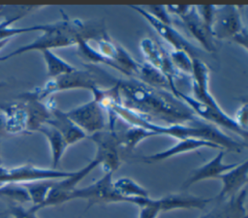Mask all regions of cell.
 Masks as SVG:
<instances>
[{
    "mask_svg": "<svg viewBox=\"0 0 248 218\" xmlns=\"http://www.w3.org/2000/svg\"><path fill=\"white\" fill-rule=\"evenodd\" d=\"M121 105L142 117L166 124H190L201 120L170 91L151 87L134 78L116 80Z\"/></svg>",
    "mask_w": 248,
    "mask_h": 218,
    "instance_id": "1",
    "label": "cell"
},
{
    "mask_svg": "<svg viewBox=\"0 0 248 218\" xmlns=\"http://www.w3.org/2000/svg\"><path fill=\"white\" fill-rule=\"evenodd\" d=\"M96 101L105 109L107 113L113 114L131 126L143 128L151 132L154 136L165 135L175 138L177 140L196 138L205 140L218 145L224 151L241 152L246 148V142H240L230 136L224 134L216 126L199 121L190 124H159L152 122L135 111L124 108L115 98L108 93H102Z\"/></svg>",
    "mask_w": 248,
    "mask_h": 218,
    "instance_id": "2",
    "label": "cell"
},
{
    "mask_svg": "<svg viewBox=\"0 0 248 218\" xmlns=\"http://www.w3.org/2000/svg\"><path fill=\"white\" fill-rule=\"evenodd\" d=\"M63 16L64 17L61 20L43 24V33L38 38L25 46L17 47L7 55L0 57V61L29 51L52 50L53 48L77 46L81 39L85 41H96L107 34L101 22L83 21L78 18H70L65 15Z\"/></svg>",
    "mask_w": 248,
    "mask_h": 218,
    "instance_id": "3",
    "label": "cell"
},
{
    "mask_svg": "<svg viewBox=\"0 0 248 218\" xmlns=\"http://www.w3.org/2000/svg\"><path fill=\"white\" fill-rule=\"evenodd\" d=\"M97 75L94 70H78L60 77L51 78L45 85L32 91L22 93L18 96L20 99H33L44 101L49 95L60 91L72 89H87L91 90L98 86Z\"/></svg>",
    "mask_w": 248,
    "mask_h": 218,
    "instance_id": "4",
    "label": "cell"
},
{
    "mask_svg": "<svg viewBox=\"0 0 248 218\" xmlns=\"http://www.w3.org/2000/svg\"><path fill=\"white\" fill-rule=\"evenodd\" d=\"M173 95L178 97L180 100H182L201 120L206 121V123H209L214 126L218 125V126L224 127L233 132L234 134L238 135L239 137H241L243 140L246 142L248 132L242 130L234 122L232 117L229 116L222 109L211 108L202 102H199L198 100L193 98L191 95L185 94L179 89H177Z\"/></svg>",
    "mask_w": 248,
    "mask_h": 218,
    "instance_id": "5",
    "label": "cell"
},
{
    "mask_svg": "<svg viewBox=\"0 0 248 218\" xmlns=\"http://www.w3.org/2000/svg\"><path fill=\"white\" fill-rule=\"evenodd\" d=\"M74 171H59L54 169L39 168L31 164H25L15 168L0 167V184L6 183H30L42 180H58L66 178Z\"/></svg>",
    "mask_w": 248,
    "mask_h": 218,
    "instance_id": "6",
    "label": "cell"
},
{
    "mask_svg": "<svg viewBox=\"0 0 248 218\" xmlns=\"http://www.w3.org/2000/svg\"><path fill=\"white\" fill-rule=\"evenodd\" d=\"M96 145L94 159L102 167L104 172L113 173L121 164L120 144L115 130L105 129L87 137Z\"/></svg>",
    "mask_w": 248,
    "mask_h": 218,
    "instance_id": "7",
    "label": "cell"
},
{
    "mask_svg": "<svg viewBox=\"0 0 248 218\" xmlns=\"http://www.w3.org/2000/svg\"><path fill=\"white\" fill-rule=\"evenodd\" d=\"M112 174L111 172H105L104 175L94 183L83 188H76L70 195L69 201L77 199L85 200L87 206L84 212L93 204L97 203L125 202V200L113 187Z\"/></svg>",
    "mask_w": 248,
    "mask_h": 218,
    "instance_id": "8",
    "label": "cell"
},
{
    "mask_svg": "<svg viewBox=\"0 0 248 218\" xmlns=\"http://www.w3.org/2000/svg\"><path fill=\"white\" fill-rule=\"evenodd\" d=\"M66 114L87 136L107 129V111L95 99L66 111Z\"/></svg>",
    "mask_w": 248,
    "mask_h": 218,
    "instance_id": "9",
    "label": "cell"
},
{
    "mask_svg": "<svg viewBox=\"0 0 248 218\" xmlns=\"http://www.w3.org/2000/svg\"><path fill=\"white\" fill-rule=\"evenodd\" d=\"M140 49L143 54L146 63L160 71L168 79L170 90L172 94L178 89L175 85V78H180L182 75L173 67L170 52H168L161 44L155 42L151 38H143L140 43Z\"/></svg>",
    "mask_w": 248,
    "mask_h": 218,
    "instance_id": "10",
    "label": "cell"
},
{
    "mask_svg": "<svg viewBox=\"0 0 248 218\" xmlns=\"http://www.w3.org/2000/svg\"><path fill=\"white\" fill-rule=\"evenodd\" d=\"M98 166V161L96 159H93L80 170L75 171L72 175L66 178L54 180L45 202L37 208V212L42 208L58 205L69 202L70 195L77 188V185Z\"/></svg>",
    "mask_w": 248,
    "mask_h": 218,
    "instance_id": "11",
    "label": "cell"
},
{
    "mask_svg": "<svg viewBox=\"0 0 248 218\" xmlns=\"http://www.w3.org/2000/svg\"><path fill=\"white\" fill-rule=\"evenodd\" d=\"M246 27L242 23L239 8L235 5L215 7L211 32L214 40H232Z\"/></svg>",
    "mask_w": 248,
    "mask_h": 218,
    "instance_id": "12",
    "label": "cell"
},
{
    "mask_svg": "<svg viewBox=\"0 0 248 218\" xmlns=\"http://www.w3.org/2000/svg\"><path fill=\"white\" fill-rule=\"evenodd\" d=\"M133 11L140 15L150 25L151 27L165 40L167 41L175 50H183L187 52L192 58H200L201 51L197 47L191 44L183 35H181L175 28L171 25L163 23L149 15L142 7L130 5L129 6Z\"/></svg>",
    "mask_w": 248,
    "mask_h": 218,
    "instance_id": "13",
    "label": "cell"
},
{
    "mask_svg": "<svg viewBox=\"0 0 248 218\" xmlns=\"http://www.w3.org/2000/svg\"><path fill=\"white\" fill-rule=\"evenodd\" d=\"M248 178V161L238 163L232 170L222 173L218 179L222 183L221 190L216 196V202H223L235 197L245 188Z\"/></svg>",
    "mask_w": 248,
    "mask_h": 218,
    "instance_id": "14",
    "label": "cell"
},
{
    "mask_svg": "<svg viewBox=\"0 0 248 218\" xmlns=\"http://www.w3.org/2000/svg\"><path fill=\"white\" fill-rule=\"evenodd\" d=\"M179 17L183 21L188 32L195 38L197 42L200 43L204 50L207 52L216 51V45L212 32L202 21L196 6L190 5L188 10Z\"/></svg>",
    "mask_w": 248,
    "mask_h": 218,
    "instance_id": "15",
    "label": "cell"
},
{
    "mask_svg": "<svg viewBox=\"0 0 248 218\" xmlns=\"http://www.w3.org/2000/svg\"><path fill=\"white\" fill-rule=\"evenodd\" d=\"M224 156H225V151L220 150L219 153L213 159H211L209 162L191 171L190 175L183 182L181 189L183 191H186L190 186H192L193 184L198 183L200 181L206 180V179H212V178L218 179V177L222 173L232 170L238 164V163H232V164L224 163V161H223Z\"/></svg>",
    "mask_w": 248,
    "mask_h": 218,
    "instance_id": "16",
    "label": "cell"
},
{
    "mask_svg": "<svg viewBox=\"0 0 248 218\" xmlns=\"http://www.w3.org/2000/svg\"><path fill=\"white\" fill-rule=\"evenodd\" d=\"M47 105L50 109V118L46 124L55 128L63 136L68 146L88 137L68 117L66 111L59 109L54 103L48 102Z\"/></svg>",
    "mask_w": 248,
    "mask_h": 218,
    "instance_id": "17",
    "label": "cell"
},
{
    "mask_svg": "<svg viewBox=\"0 0 248 218\" xmlns=\"http://www.w3.org/2000/svg\"><path fill=\"white\" fill-rule=\"evenodd\" d=\"M202 147H209V148H213V149L222 150L215 143L207 141L205 140L196 139V138H187V139L178 140V141L174 145L169 147L168 149H165L163 151H160V152L148 155V156H142L141 160L145 163L161 162V161L168 160L173 156L191 152V151L202 148Z\"/></svg>",
    "mask_w": 248,
    "mask_h": 218,
    "instance_id": "18",
    "label": "cell"
},
{
    "mask_svg": "<svg viewBox=\"0 0 248 218\" xmlns=\"http://www.w3.org/2000/svg\"><path fill=\"white\" fill-rule=\"evenodd\" d=\"M213 199H205L191 195L186 191L180 193H171L160 199H156V202L161 212L174 209H200L202 210Z\"/></svg>",
    "mask_w": 248,
    "mask_h": 218,
    "instance_id": "19",
    "label": "cell"
},
{
    "mask_svg": "<svg viewBox=\"0 0 248 218\" xmlns=\"http://www.w3.org/2000/svg\"><path fill=\"white\" fill-rule=\"evenodd\" d=\"M246 189H242L235 197L223 202L201 218H246L245 209Z\"/></svg>",
    "mask_w": 248,
    "mask_h": 218,
    "instance_id": "20",
    "label": "cell"
},
{
    "mask_svg": "<svg viewBox=\"0 0 248 218\" xmlns=\"http://www.w3.org/2000/svg\"><path fill=\"white\" fill-rule=\"evenodd\" d=\"M22 105L27 116L26 132L38 131L50 118V109L47 103L33 99H22Z\"/></svg>",
    "mask_w": 248,
    "mask_h": 218,
    "instance_id": "21",
    "label": "cell"
},
{
    "mask_svg": "<svg viewBox=\"0 0 248 218\" xmlns=\"http://www.w3.org/2000/svg\"><path fill=\"white\" fill-rule=\"evenodd\" d=\"M113 187L125 200V202L136 204L139 207L149 198L148 191L130 177H120L113 180Z\"/></svg>",
    "mask_w": 248,
    "mask_h": 218,
    "instance_id": "22",
    "label": "cell"
},
{
    "mask_svg": "<svg viewBox=\"0 0 248 218\" xmlns=\"http://www.w3.org/2000/svg\"><path fill=\"white\" fill-rule=\"evenodd\" d=\"M4 129L11 134L26 132L27 116L22 103L3 108Z\"/></svg>",
    "mask_w": 248,
    "mask_h": 218,
    "instance_id": "23",
    "label": "cell"
},
{
    "mask_svg": "<svg viewBox=\"0 0 248 218\" xmlns=\"http://www.w3.org/2000/svg\"><path fill=\"white\" fill-rule=\"evenodd\" d=\"M38 132L42 133L47 140L51 153V169L57 170L61 158L68 147L63 136L52 126L48 124L43 125Z\"/></svg>",
    "mask_w": 248,
    "mask_h": 218,
    "instance_id": "24",
    "label": "cell"
},
{
    "mask_svg": "<svg viewBox=\"0 0 248 218\" xmlns=\"http://www.w3.org/2000/svg\"><path fill=\"white\" fill-rule=\"evenodd\" d=\"M135 78L151 87L170 91L169 81L165 78V76L160 71H158L146 62L140 63L139 72Z\"/></svg>",
    "mask_w": 248,
    "mask_h": 218,
    "instance_id": "25",
    "label": "cell"
},
{
    "mask_svg": "<svg viewBox=\"0 0 248 218\" xmlns=\"http://www.w3.org/2000/svg\"><path fill=\"white\" fill-rule=\"evenodd\" d=\"M128 127L127 129L121 130V131H116L117 137H118V140H119V144H120V149L125 148L127 150H132L135 147H137V145L141 142L143 140L148 139L150 137H153L154 135L143 129L140 127H137V126H131Z\"/></svg>",
    "mask_w": 248,
    "mask_h": 218,
    "instance_id": "26",
    "label": "cell"
},
{
    "mask_svg": "<svg viewBox=\"0 0 248 218\" xmlns=\"http://www.w3.org/2000/svg\"><path fill=\"white\" fill-rule=\"evenodd\" d=\"M41 52L46 63V75L50 78L70 74L77 69L73 65H71L70 63L56 55L52 50H44Z\"/></svg>",
    "mask_w": 248,
    "mask_h": 218,
    "instance_id": "27",
    "label": "cell"
},
{
    "mask_svg": "<svg viewBox=\"0 0 248 218\" xmlns=\"http://www.w3.org/2000/svg\"><path fill=\"white\" fill-rule=\"evenodd\" d=\"M77 46H78V55L86 62H89L91 64H104V65L109 66L110 68L121 73L120 67L113 60L102 55L97 49L93 48L89 45L88 41L81 39L78 41Z\"/></svg>",
    "mask_w": 248,
    "mask_h": 218,
    "instance_id": "28",
    "label": "cell"
},
{
    "mask_svg": "<svg viewBox=\"0 0 248 218\" xmlns=\"http://www.w3.org/2000/svg\"><path fill=\"white\" fill-rule=\"evenodd\" d=\"M53 181L54 180H42L22 184L28 192L30 202L33 203L29 208L31 211L37 213V208L45 202Z\"/></svg>",
    "mask_w": 248,
    "mask_h": 218,
    "instance_id": "29",
    "label": "cell"
},
{
    "mask_svg": "<svg viewBox=\"0 0 248 218\" xmlns=\"http://www.w3.org/2000/svg\"><path fill=\"white\" fill-rule=\"evenodd\" d=\"M22 16H7L5 17L4 20L0 22V42L10 40L12 37L24 34V33H29V32H34V31H43L44 25L43 24H37V25H32L28 27H13L11 26L14 22L16 20L20 19Z\"/></svg>",
    "mask_w": 248,
    "mask_h": 218,
    "instance_id": "30",
    "label": "cell"
},
{
    "mask_svg": "<svg viewBox=\"0 0 248 218\" xmlns=\"http://www.w3.org/2000/svg\"><path fill=\"white\" fill-rule=\"evenodd\" d=\"M0 199L8 201L10 204H22L30 202L28 192L22 184L6 183L0 186Z\"/></svg>",
    "mask_w": 248,
    "mask_h": 218,
    "instance_id": "31",
    "label": "cell"
},
{
    "mask_svg": "<svg viewBox=\"0 0 248 218\" xmlns=\"http://www.w3.org/2000/svg\"><path fill=\"white\" fill-rule=\"evenodd\" d=\"M170 58L173 67L181 75H191L193 69V58L183 50H175L170 52Z\"/></svg>",
    "mask_w": 248,
    "mask_h": 218,
    "instance_id": "32",
    "label": "cell"
},
{
    "mask_svg": "<svg viewBox=\"0 0 248 218\" xmlns=\"http://www.w3.org/2000/svg\"><path fill=\"white\" fill-rule=\"evenodd\" d=\"M143 9L157 20L171 25L170 15L169 14L167 7L165 5H148Z\"/></svg>",
    "mask_w": 248,
    "mask_h": 218,
    "instance_id": "33",
    "label": "cell"
},
{
    "mask_svg": "<svg viewBox=\"0 0 248 218\" xmlns=\"http://www.w3.org/2000/svg\"><path fill=\"white\" fill-rule=\"evenodd\" d=\"M9 218H38L36 212L26 209L20 204H10L7 210Z\"/></svg>",
    "mask_w": 248,
    "mask_h": 218,
    "instance_id": "34",
    "label": "cell"
},
{
    "mask_svg": "<svg viewBox=\"0 0 248 218\" xmlns=\"http://www.w3.org/2000/svg\"><path fill=\"white\" fill-rule=\"evenodd\" d=\"M215 7L214 5H199L196 6L197 11L202 17V21L206 25L207 28L211 30V25L213 21V16H214V12H215Z\"/></svg>",
    "mask_w": 248,
    "mask_h": 218,
    "instance_id": "35",
    "label": "cell"
},
{
    "mask_svg": "<svg viewBox=\"0 0 248 218\" xmlns=\"http://www.w3.org/2000/svg\"><path fill=\"white\" fill-rule=\"evenodd\" d=\"M234 122L244 131H247V103H243L242 106L236 110L234 117H232Z\"/></svg>",
    "mask_w": 248,
    "mask_h": 218,
    "instance_id": "36",
    "label": "cell"
},
{
    "mask_svg": "<svg viewBox=\"0 0 248 218\" xmlns=\"http://www.w3.org/2000/svg\"><path fill=\"white\" fill-rule=\"evenodd\" d=\"M4 132H5V129H4V116L1 113L0 114V134H2Z\"/></svg>",
    "mask_w": 248,
    "mask_h": 218,
    "instance_id": "37",
    "label": "cell"
},
{
    "mask_svg": "<svg viewBox=\"0 0 248 218\" xmlns=\"http://www.w3.org/2000/svg\"><path fill=\"white\" fill-rule=\"evenodd\" d=\"M2 166V160H1V157H0V167Z\"/></svg>",
    "mask_w": 248,
    "mask_h": 218,
    "instance_id": "38",
    "label": "cell"
}]
</instances>
